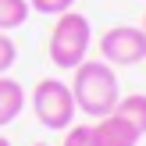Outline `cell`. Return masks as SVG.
I'll use <instances>...</instances> for the list:
<instances>
[{
	"instance_id": "1",
	"label": "cell",
	"mask_w": 146,
	"mask_h": 146,
	"mask_svg": "<svg viewBox=\"0 0 146 146\" xmlns=\"http://www.w3.org/2000/svg\"><path fill=\"white\" fill-rule=\"evenodd\" d=\"M71 96H75V107L89 118H104L118 107L121 100V86L118 75H114V64L107 61H89L86 57L75 68V78H71Z\"/></svg>"
},
{
	"instance_id": "2",
	"label": "cell",
	"mask_w": 146,
	"mask_h": 146,
	"mask_svg": "<svg viewBox=\"0 0 146 146\" xmlns=\"http://www.w3.org/2000/svg\"><path fill=\"white\" fill-rule=\"evenodd\" d=\"M93 46V25L82 11H64L57 14L54 32H50V64L61 71H75L78 64L89 57Z\"/></svg>"
},
{
	"instance_id": "3",
	"label": "cell",
	"mask_w": 146,
	"mask_h": 146,
	"mask_svg": "<svg viewBox=\"0 0 146 146\" xmlns=\"http://www.w3.org/2000/svg\"><path fill=\"white\" fill-rule=\"evenodd\" d=\"M32 111H36L43 128L64 132L75 121V111H78L75 96H71V86L61 82V78H39L32 89Z\"/></svg>"
},
{
	"instance_id": "4",
	"label": "cell",
	"mask_w": 146,
	"mask_h": 146,
	"mask_svg": "<svg viewBox=\"0 0 146 146\" xmlns=\"http://www.w3.org/2000/svg\"><path fill=\"white\" fill-rule=\"evenodd\" d=\"M100 57L114 68H132L146 61V32L139 25H114L100 36Z\"/></svg>"
},
{
	"instance_id": "5",
	"label": "cell",
	"mask_w": 146,
	"mask_h": 146,
	"mask_svg": "<svg viewBox=\"0 0 146 146\" xmlns=\"http://www.w3.org/2000/svg\"><path fill=\"white\" fill-rule=\"evenodd\" d=\"M139 139L143 132L114 111L96 118V125H93V146H139Z\"/></svg>"
},
{
	"instance_id": "6",
	"label": "cell",
	"mask_w": 146,
	"mask_h": 146,
	"mask_svg": "<svg viewBox=\"0 0 146 146\" xmlns=\"http://www.w3.org/2000/svg\"><path fill=\"white\" fill-rule=\"evenodd\" d=\"M21 111H25V89H21L14 78L0 75V128L11 125Z\"/></svg>"
},
{
	"instance_id": "7",
	"label": "cell",
	"mask_w": 146,
	"mask_h": 146,
	"mask_svg": "<svg viewBox=\"0 0 146 146\" xmlns=\"http://www.w3.org/2000/svg\"><path fill=\"white\" fill-rule=\"evenodd\" d=\"M114 114H121L125 121H132L146 135V93H128V96H121L118 107H114Z\"/></svg>"
},
{
	"instance_id": "8",
	"label": "cell",
	"mask_w": 146,
	"mask_h": 146,
	"mask_svg": "<svg viewBox=\"0 0 146 146\" xmlns=\"http://www.w3.org/2000/svg\"><path fill=\"white\" fill-rule=\"evenodd\" d=\"M29 14H32L29 0H0V32H11V29L25 25Z\"/></svg>"
},
{
	"instance_id": "9",
	"label": "cell",
	"mask_w": 146,
	"mask_h": 146,
	"mask_svg": "<svg viewBox=\"0 0 146 146\" xmlns=\"http://www.w3.org/2000/svg\"><path fill=\"white\" fill-rule=\"evenodd\" d=\"M29 7H32L36 14H46V18H57V14L71 11V7H75V0H29Z\"/></svg>"
},
{
	"instance_id": "10",
	"label": "cell",
	"mask_w": 146,
	"mask_h": 146,
	"mask_svg": "<svg viewBox=\"0 0 146 146\" xmlns=\"http://www.w3.org/2000/svg\"><path fill=\"white\" fill-rule=\"evenodd\" d=\"M61 146H93V125H68Z\"/></svg>"
},
{
	"instance_id": "11",
	"label": "cell",
	"mask_w": 146,
	"mask_h": 146,
	"mask_svg": "<svg viewBox=\"0 0 146 146\" xmlns=\"http://www.w3.org/2000/svg\"><path fill=\"white\" fill-rule=\"evenodd\" d=\"M14 61H18V46L7 32H0V75H7L14 68Z\"/></svg>"
},
{
	"instance_id": "12",
	"label": "cell",
	"mask_w": 146,
	"mask_h": 146,
	"mask_svg": "<svg viewBox=\"0 0 146 146\" xmlns=\"http://www.w3.org/2000/svg\"><path fill=\"white\" fill-rule=\"evenodd\" d=\"M0 146H11V143H7V139H4V135H0Z\"/></svg>"
},
{
	"instance_id": "13",
	"label": "cell",
	"mask_w": 146,
	"mask_h": 146,
	"mask_svg": "<svg viewBox=\"0 0 146 146\" xmlns=\"http://www.w3.org/2000/svg\"><path fill=\"white\" fill-rule=\"evenodd\" d=\"M139 29H143V32H146V14H143V25H139Z\"/></svg>"
},
{
	"instance_id": "14",
	"label": "cell",
	"mask_w": 146,
	"mask_h": 146,
	"mask_svg": "<svg viewBox=\"0 0 146 146\" xmlns=\"http://www.w3.org/2000/svg\"><path fill=\"white\" fill-rule=\"evenodd\" d=\"M36 146H46V143H36Z\"/></svg>"
},
{
	"instance_id": "15",
	"label": "cell",
	"mask_w": 146,
	"mask_h": 146,
	"mask_svg": "<svg viewBox=\"0 0 146 146\" xmlns=\"http://www.w3.org/2000/svg\"><path fill=\"white\" fill-rule=\"evenodd\" d=\"M143 64H146V61H143Z\"/></svg>"
}]
</instances>
